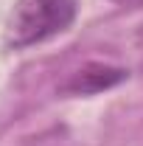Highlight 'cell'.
Here are the masks:
<instances>
[{"instance_id":"7a4b0ae2","label":"cell","mask_w":143,"mask_h":146,"mask_svg":"<svg viewBox=\"0 0 143 146\" xmlns=\"http://www.w3.org/2000/svg\"><path fill=\"white\" fill-rule=\"evenodd\" d=\"M126 76L129 73L124 68H112V65H104V62H90L84 68H79L65 82L62 93H68V96H93V93L109 90V87L126 82Z\"/></svg>"},{"instance_id":"6da1fadb","label":"cell","mask_w":143,"mask_h":146,"mask_svg":"<svg viewBox=\"0 0 143 146\" xmlns=\"http://www.w3.org/2000/svg\"><path fill=\"white\" fill-rule=\"evenodd\" d=\"M79 0H17L6 20L3 45L23 51L68 31L76 20Z\"/></svg>"},{"instance_id":"3957f363","label":"cell","mask_w":143,"mask_h":146,"mask_svg":"<svg viewBox=\"0 0 143 146\" xmlns=\"http://www.w3.org/2000/svg\"><path fill=\"white\" fill-rule=\"evenodd\" d=\"M112 3H126L129 6V3H143V0H112Z\"/></svg>"}]
</instances>
